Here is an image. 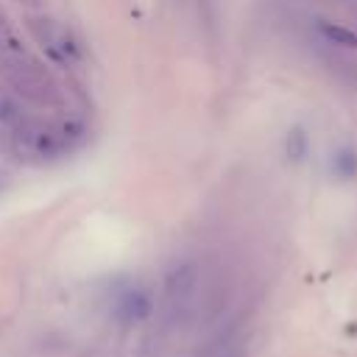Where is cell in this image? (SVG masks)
I'll use <instances>...</instances> for the list:
<instances>
[{
  "label": "cell",
  "mask_w": 357,
  "mask_h": 357,
  "mask_svg": "<svg viewBox=\"0 0 357 357\" xmlns=\"http://www.w3.org/2000/svg\"><path fill=\"white\" fill-rule=\"evenodd\" d=\"M28 28H31L33 39L42 45V50H45L53 61H59V64H73V61L81 59V47H78V42H75V36H73L61 22H56V20H50V17H33V20H28Z\"/></svg>",
  "instance_id": "obj_1"
},
{
  "label": "cell",
  "mask_w": 357,
  "mask_h": 357,
  "mask_svg": "<svg viewBox=\"0 0 357 357\" xmlns=\"http://www.w3.org/2000/svg\"><path fill=\"white\" fill-rule=\"evenodd\" d=\"M195 287H198V273L190 262L184 265H176L170 273H167V282H165V298H167V310L173 315H187L190 307H192V298H195Z\"/></svg>",
  "instance_id": "obj_2"
},
{
  "label": "cell",
  "mask_w": 357,
  "mask_h": 357,
  "mask_svg": "<svg viewBox=\"0 0 357 357\" xmlns=\"http://www.w3.org/2000/svg\"><path fill=\"white\" fill-rule=\"evenodd\" d=\"M151 307H153L151 304V296L145 290H139V287L123 290L117 296V301H114V312H117V318L123 324H139V321H145L151 315Z\"/></svg>",
  "instance_id": "obj_3"
},
{
  "label": "cell",
  "mask_w": 357,
  "mask_h": 357,
  "mask_svg": "<svg viewBox=\"0 0 357 357\" xmlns=\"http://www.w3.org/2000/svg\"><path fill=\"white\" fill-rule=\"evenodd\" d=\"M204 357H243V337L234 329L220 332L212 343H206Z\"/></svg>",
  "instance_id": "obj_4"
},
{
  "label": "cell",
  "mask_w": 357,
  "mask_h": 357,
  "mask_svg": "<svg viewBox=\"0 0 357 357\" xmlns=\"http://www.w3.org/2000/svg\"><path fill=\"white\" fill-rule=\"evenodd\" d=\"M318 33L340 47H357V33L351 28H343L337 22H318Z\"/></svg>",
  "instance_id": "obj_5"
},
{
  "label": "cell",
  "mask_w": 357,
  "mask_h": 357,
  "mask_svg": "<svg viewBox=\"0 0 357 357\" xmlns=\"http://www.w3.org/2000/svg\"><path fill=\"white\" fill-rule=\"evenodd\" d=\"M304 148H307L304 131L293 128V131H290V137H287V153H290V159H301V156H304Z\"/></svg>",
  "instance_id": "obj_6"
},
{
  "label": "cell",
  "mask_w": 357,
  "mask_h": 357,
  "mask_svg": "<svg viewBox=\"0 0 357 357\" xmlns=\"http://www.w3.org/2000/svg\"><path fill=\"white\" fill-rule=\"evenodd\" d=\"M17 3H22V6H31V8H36V6H42V0H17Z\"/></svg>",
  "instance_id": "obj_7"
},
{
  "label": "cell",
  "mask_w": 357,
  "mask_h": 357,
  "mask_svg": "<svg viewBox=\"0 0 357 357\" xmlns=\"http://www.w3.org/2000/svg\"><path fill=\"white\" fill-rule=\"evenodd\" d=\"M0 31H3V14H0Z\"/></svg>",
  "instance_id": "obj_8"
}]
</instances>
